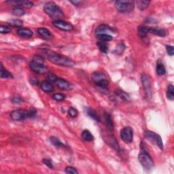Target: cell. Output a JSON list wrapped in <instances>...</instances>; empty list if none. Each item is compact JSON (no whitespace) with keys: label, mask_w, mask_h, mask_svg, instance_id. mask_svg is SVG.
Listing matches in <instances>:
<instances>
[{"label":"cell","mask_w":174,"mask_h":174,"mask_svg":"<svg viewBox=\"0 0 174 174\" xmlns=\"http://www.w3.org/2000/svg\"><path fill=\"white\" fill-rule=\"evenodd\" d=\"M52 98L57 101H62L65 99V96L62 93H55L52 95Z\"/></svg>","instance_id":"33"},{"label":"cell","mask_w":174,"mask_h":174,"mask_svg":"<svg viewBox=\"0 0 174 174\" xmlns=\"http://www.w3.org/2000/svg\"><path fill=\"white\" fill-rule=\"evenodd\" d=\"M157 73L159 75H163L166 73V69L165 68L164 65L163 64L160 59H159L157 65Z\"/></svg>","instance_id":"20"},{"label":"cell","mask_w":174,"mask_h":174,"mask_svg":"<svg viewBox=\"0 0 174 174\" xmlns=\"http://www.w3.org/2000/svg\"><path fill=\"white\" fill-rule=\"evenodd\" d=\"M10 118L15 121H21L27 118V110H16L10 113Z\"/></svg>","instance_id":"8"},{"label":"cell","mask_w":174,"mask_h":174,"mask_svg":"<svg viewBox=\"0 0 174 174\" xmlns=\"http://www.w3.org/2000/svg\"><path fill=\"white\" fill-rule=\"evenodd\" d=\"M0 73H1V78H12L13 75L10 72L4 68L3 65L1 64V69H0Z\"/></svg>","instance_id":"22"},{"label":"cell","mask_w":174,"mask_h":174,"mask_svg":"<svg viewBox=\"0 0 174 174\" xmlns=\"http://www.w3.org/2000/svg\"><path fill=\"white\" fill-rule=\"evenodd\" d=\"M38 33L43 39H44V40H50L52 37V34H51L50 31L44 27L39 28L38 29Z\"/></svg>","instance_id":"15"},{"label":"cell","mask_w":174,"mask_h":174,"mask_svg":"<svg viewBox=\"0 0 174 174\" xmlns=\"http://www.w3.org/2000/svg\"><path fill=\"white\" fill-rule=\"evenodd\" d=\"M95 84L97 86V87L102 88V89H107L108 87V85H109V82H108V80L106 78L101 79V80L98 81L97 82H96Z\"/></svg>","instance_id":"28"},{"label":"cell","mask_w":174,"mask_h":174,"mask_svg":"<svg viewBox=\"0 0 174 174\" xmlns=\"http://www.w3.org/2000/svg\"><path fill=\"white\" fill-rule=\"evenodd\" d=\"M141 80L144 87V89L146 94V97L148 99H150L151 97V87H150V83L149 81V79L148 76L145 74H142L141 77Z\"/></svg>","instance_id":"10"},{"label":"cell","mask_w":174,"mask_h":174,"mask_svg":"<svg viewBox=\"0 0 174 174\" xmlns=\"http://www.w3.org/2000/svg\"><path fill=\"white\" fill-rule=\"evenodd\" d=\"M138 160L140 161V164L142 165V167L147 171L152 170L154 167V162H153L152 157L147 152L144 146V144H141Z\"/></svg>","instance_id":"2"},{"label":"cell","mask_w":174,"mask_h":174,"mask_svg":"<svg viewBox=\"0 0 174 174\" xmlns=\"http://www.w3.org/2000/svg\"><path fill=\"white\" fill-rule=\"evenodd\" d=\"M97 38L99 39L100 41H102V42H110V41L112 40V36L108 34H101V35H99V36H97Z\"/></svg>","instance_id":"31"},{"label":"cell","mask_w":174,"mask_h":174,"mask_svg":"<svg viewBox=\"0 0 174 174\" xmlns=\"http://www.w3.org/2000/svg\"><path fill=\"white\" fill-rule=\"evenodd\" d=\"M32 61H34L39 63H42V64H44V59L42 56H40V55H35L33 57Z\"/></svg>","instance_id":"38"},{"label":"cell","mask_w":174,"mask_h":174,"mask_svg":"<svg viewBox=\"0 0 174 174\" xmlns=\"http://www.w3.org/2000/svg\"><path fill=\"white\" fill-rule=\"evenodd\" d=\"M17 34L20 36L24 37L26 38H31L33 36V31L27 28H19L17 30Z\"/></svg>","instance_id":"16"},{"label":"cell","mask_w":174,"mask_h":174,"mask_svg":"<svg viewBox=\"0 0 174 174\" xmlns=\"http://www.w3.org/2000/svg\"><path fill=\"white\" fill-rule=\"evenodd\" d=\"M149 33H150V34H152L154 35H156V36H161V37H165L167 34L166 31H165V29H163L155 28V27L149 28Z\"/></svg>","instance_id":"17"},{"label":"cell","mask_w":174,"mask_h":174,"mask_svg":"<svg viewBox=\"0 0 174 174\" xmlns=\"http://www.w3.org/2000/svg\"><path fill=\"white\" fill-rule=\"evenodd\" d=\"M44 10L46 14H48L50 17L55 18V20H60L64 16L60 7L52 1H48L45 3Z\"/></svg>","instance_id":"3"},{"label":"cell","mask_w":174,"mask_h":174,"mask_svg":"<svg viewBox=\"0 0 174 174\" xmlns=\"http://www.w3.org/2000/svg\"><path fill=\"white\" fill-rule=\"evenodd\" d=\"M29 67L34 72L38 73V74H43L48 71V69L44 64L37 63L32 60L29 63Z\"/></svg>","instance_id":"7"},{"label":"cell","mask_w":174,"mask_h":174,"mask_svg":"<svg viewBox=\"0 0 174 174\" xmlns=\"http://www.w3.org/2000/svg\"><path fill=\"white\" fill-rule=\"evenodd\" d=\"M167 97L168 98V99L173 101L174 99V89L173 85H169L167 87Z\"/></svg>","instance_id":"27"},{"label":"cell","mask_w":174,"mask_h":174,"mask_svg":"<svg viewBox=\"0 0 174 174\" xmlns=\"http://www.w3.org/2000/svg\"><path fill=\"white\" fill-rule=\"evenodd\" d=\"M0 31L1 34H9L11 32V29L5 25H1L0 26Z\"/></svg>","instance_id":"39"},{"label":"cell","mask_w":174,"mask_h":174,"mask_svg":"<svg viewBox=\"0 0 174 174\" xmlns=\"http://www.w3.org/2000/svg\"><path fill=\"white\" fill-rule=\"evenodd\" d=\"M40 88L45 93H51L54 91V86L49 81H44L41 83Z\"/></svg>","instance_id":"14"},{"label":"cell","mask_w":174,"mask_h":174,"mask_svg":"<svg viewBox=\"0 0 174 174\" xmlns=\"http://www.w3.org/2000/svg\"><path fill=\"white\" fill-rule=\"evenodd\" d=\"M50 141L53 146L57 147V148H60V147H65V145L59 140L58 138H55V137H51L50 138Z\"/></svg>","instance_id":"25"},{"label":"cell","mask_w":174,"mask_h":174,"mask_svg":"<svg viewBox=\"0 0 174 174\" xmlns=\"http://www.w3.org/2000/svg\"><path fill=\"white\" fill-rule=\"evenodd\" d=\"M65 173H69V174H78V171H77V169L74 168V167H67L66 168H65Z\"/></svg>","instance_id":"36"},{"label":"cell","mask_w":174,"mask_h":174,"mask_svg":"<svg viewBox=\"0 0 174 174\" xmlns=\"http://www.w3.org/2000/svg\"><path fill=\"white\" fill-rule=\"evenodd\" d=\"M23 101V99L22 97H18V96H14L11 98V102L14 104H20Z\"/></svg>","instance_id":"34"},{"label":"cell","mask_w":174,"mask_h":174,"mask_svg":"<svg viewBox=\"0 0 174 174\" xmlns=\"http://www.w3.org/2000/svg\"><path fill=\"white\" fill-rule=\"evenodd\" d=\"M37 113L36 110L34 108H29L28 110H27V118H32L36 116Z\"/></svg>","instance_id":"37"},{"label":"cell","mask_w":174,"mask_h":174,"mask_svg":"<svg viewBox=\"0 0 174 174\" xmlns=\"http://www.w3.org/2000/svg\"><path fill=\"white\" fill-rule=\"evenodd\" d=\"M52 24L55 27L59 29L65 31H69L73 29V26L69 22L63 21L62 20H57L52 22Z\"/></svg>","instance_id":"9"},{"label":"cell","mask_w":174,"mask_h":174,"mask_svg":"<svg viewBox=\"0 0 174 174\" xmlns=\"http://www.w3.org/2000/svg\"><path fill=\"white\" fill-rule=\"evenodd\" d=\"M42 162L44 165H46V166L48 167V168L53 169L52 163V162H51L50 160H49V159H44V160L42 161Z\"/></svg>","instance_id":"41"},{"label":"cell","mask_w":174,"mask_h":174,"mask_svg":"<svg viewBox=\"0 0 174 174\" xmlns=\"http://www.w3.org/2000/svg\"><path fill=\"white\" fill-rule=\"evenodd\" d=\"M86 112H87L88 116H89L92 119L95 120V121L100 122L99 116H98L97 112H96L93 109H92V108H86Z\"/></svg>","instance_id":"18"},{"label":"cell","mask_w":174,"mask_h":174,"mask_svg":"<svg viewBox=\"0 0 174 174\" xmlns=\"http://www.w3.org/2000/svg\"><path fill=\"white\" fill-rule=\"evenodd\" d=\"M116 95L118 96L120 99L124 100V101H130V97L128 94L125 93V92L122 91V90H117V91H116Z\"/></svg>","instance_id":"24"},{"label":"cell","mask_w":174,"mask_h":174,"mask_svg":"<svg viewBox=\"0 0 174 174\" xmlns=\"http://www.w3.org/2000/svg\"><path fill=\"white\" fill-rule=\"evenodd\" d=\"M43 52L44 53V55L47 57V59H49L54 64L64 67H73L75 65V62L71 59L58 54L52 50L46 49L44 50Z\"/></svg>","instance_id":"1"},{"label":"cell","mask_w":174,"mask_h":174,"mask_svg":"<svg viewBox=\"0 0 174 174\" xmlns=\"http://www.w3.org/2000/svg\"><path fill=\"white\" fill-rule=\"evenodd\" d=\"M120 137L122 140L126 143H131L133 140V131L130 126H126L122 129L120 132Z\"/></svg>","instance_id":"6"},{"label":"cell","mask_w":174,"mask_h":174,"mask_svg":"<svg viewBox=\"0 0 174 174\" xmlns=\"http://www.w3.org/2000/svg\"><path fill=\"white\" fill-rule=\"evenodd\" d=\"M6 3L12 4L14 6H20L22 7L30 8L34 6V3L29 1H16V0H12V1H8Z\"/></svg>","instance_id":"13"},{"label":"cell","mask_w":174,"mask_h":174,"mask_svg":"<svg viewBox=\"0 0 174 174\" xmlns=\"http://www.w3.org/2000/svg\"><path fill=\"white\" fill-rule=\"evenodd\" d=\"M78 110L76 109H75L74 108H69V110H68V114L69 116H70L71 118H75L76 117L78 116Z\"/></svg>","instance_id":"35"},{"label":"cell","mask_w":174,"mask_h":174,"mask_svg":"<svg viewBox=\"0 0 174 174\" xmlns=\"http://www.w3.org/2000/svg\"><path fill=\"white\" fill-rule=\"evenodd\" d=\"M8 23L11 26L15 27H21L22 24H23V22H22V20L18 19L10 20L9 21H8Z\"/></svg>","instance_id":"29"},{"label":"cell","mask_w":174,"mask_h":174,"mask_svg":"<svg viewBox=\"0 0 174 174\" xmlns=\"http://www.w3.org/2000/svg\"><path fill=\"white\" fill-rule=\"evenodd\" d=\"M12 13L14 14V16H22L24 14V10L22 9V8H14L13 10H12Z\"/></svg>","instance_id":"32"},{"label":"cell","mask_w":174,"mask_h":174,"mask_svg":"<svg viewBox=\"0 0 174 174\" xmlns=\"http://www.w3.org/2000/svg\"><path fill=\"white\" fill-rule=\"evenodd\" d=\"M144 136L147 140H148L152 144L157 145L161 150L163 149V143L161 136L157 134L156 133L150 131H146L144 133Z\"/></svg>","instance_id":"5"},{"label":"cell","mask_w":174,"mask_h":174,"mask_svg":"<svg viewBox=\"0 0 174 174\" xmlns=\"http://www.w3.org/2000/svg\"><path fill=\"white\" fill-rule=\"evenodd\" d=\"M116 8L122 13H129L135 8V2L132 0H120L115 3Z\"/></svg>","instance_id":"4"},{"label":"cell","mask_w":174,"mask_h":174,"mask_svg":"<svg viewBox=\"0 0 174 174\" xmlns=\"http://www.w3.org/2000/svg\"><path fill=\"white\" fill-rule=\"evenodd\" d=\"M138 35L141 38H144L149 33V27L144 25H141L138 27Z\"/></svg>","instance_id":"19"},{"label":"cell","mask_w":174,"mask_h":174,"mask_svg":"<svg viewBox=\"0 0 174 174\" xmlns=\"http://www.w3.org/2000/svg\"><path fill=\"white\" fill-rule=\"evenodd\" d=\"M114 29L109 27L107 24H101L96 29L95 34L97 36L101 34H108L110 35V33H114Z\"/></svg>","instance_id":"12"},{"label":"cell","mask_w":174,"mask_h":174,"mask_svg":"<svg viewBox=\"0 0 174 174\" xmlns=\"http://www.w3.org/2000/svg\"><path fill=\"white\" fill-rule=\"evenodd\" d=\"M55 83L59 89L64 90V91H68V90H70L71 89V84L68 81L65 80L63 78H57Z\"/></svg>","instance_id":"11"},{"label":"cell","mask_w":174,"mask_h":174,"mask_svg":"<svg viewBox=\"0 0 174 174\" xmlns=\"http://www.w3.org/2000/svg\"><path fill=\"white\" fill-rule=\"evenodd\" d=\"M71 3L74 4L75 6H79V4L81 3L80 1H70Z\"/></svg>","instance_id":"43"},{"label":"cell","mask_w":174,"mask_h":174,"mask_svg":"<svg viewBox=\"0 0 174 174\" xmlns=\"http://www.w3.org/2000/svg\"><path fill=\"white\" fill-rule=\"evenodd\" d=\"M150 1H146V0H139V1H136L137 6L139 9L140 10H146L147 8L148 7L149 4H150Z\"/></svg>","instance_id":"21"},{"label":"cell","mask_w":174,"mask_h":174,"mask_svg":"<svg viewBox=\"0 0 174 174\" xmlns=\"http://www.w3.org/2000/svg\"><path fill=\"white\" fill-rule=\"evenodd\" d=\"M97 45L98 48L102 52L107 53L108 50V46L105 42H102V41H99L97 43Z\"/></svg>","instance_id":"26"},{"label":"cell","mask_w":174,"mask_h":174,"mask_svg":"<svg viewBox=\"0 0 174 174\" xmlns=\"http://www.w3.org/2000/svg\"><path fill=\"white\" fill-rule=\"evenodd\" d=\"M167 52L169 56H173L174 54V48L172 46H166Z\"/></svg>","instance_id":"40"},{"label":"cell","mask_w":174,"mask_h":174,"mask_svg":"<svg viewBox=\"0 0 174 174\" xmlns=\"http://www.w3.org/2000/svg\"><path fill=\"white\" fill-rule=\"evenodd\" d=\"M48 81L50 82H55V81H56V80L57 79V78L56 77V75H54V74H49L48 75Z\"/></svg>","instance_id":"42"},{"label":"cell","mask_w":174,"mask_h":174,"mask_svg":"<svg viewBox=\"0 0 174 174\" xmlns=\"http://www.w3.org/2000/svg\"><path fill=\"white\" fill-rule=\"evenodd\" d=\"M106 124H107V126L110 129L112 130L114 128V123L113 120H112V116L110 114H106Z\"/></svg>","instance_id":"30"},{"label":"cell","mask_w":174,"mask_h":174,"mask_svg":"<svg viewBox=\"0 0 174 174\" xmlns=\"http://www.w3.org/2000/svg\"><path fill=\"white\" fill-rule=\"evenodd\" d=\"M82 138H83L84 140L87 141V142H91L94 139L93 135L88 130L83 131V132L82 133Z\"/></svg>","instance_id":"23"}]
</instances>
